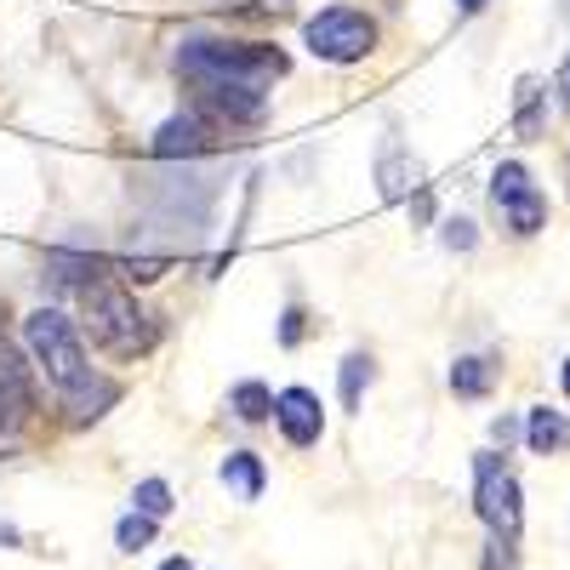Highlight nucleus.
Masks as SVG:
<instances>
[{"label": "nucleus", "instance_id": "nucleus-1", "mask_svg": "<svg viewBox=\"0 0 570 570\" xmlns=\"http://www.w3.org/2000/svg\"><path fill=\"white\" fill-rule=\"evenodd\" d=\"M285 69V52L279 46H263V40H217V35H183L177 46V75L183 80H223V86H252V91H268Z\"/></svg>", "mask_w": 570, "mask_h": 570}, {"label": "nucleus", "instance_id": "nucleus-2", "mask_svg": "<svg viewBox=\"0 0 570 570\" xmlns=\"http://www.w3.org/2000/svg\"><path fill=\"white\" fill-rule=\"evenodd\" d=\"M109 274H115V263H109ZM109 274H98V279L80 285V314H86L91 343H98L104 354L137 360L142 348L155 343V325H149V314L137 308V297L126 292L120 279H109Z\"/></svg>", "mask_w": 570, "mask_h": 570}, {"label": "nucleus", "instance_id": "nucleus-3", "mask_svg": "<svg viewBox=\"0 0 570 570\" xmlns=\"http://www.w3.org/2000/svg\"><path fill=\"white\" fill-rule=\"evenodd\" d=\"M23 343H29L35 365L46 371V383L63 394V405L98 383V371H91V360H86V337H80V325H75L69 314L35 308V314L23 320Z\"/></svg>", "mask_w": 570, "mask_h": 570}, {"label": "nucleus", "instance_id": "nucleus-4", "mask_svg": "<svg viewBox=\"0 0 570 570\" xmlns=\"http://www.w3.org/2000/svg\"><path fill=\"white\" fill-rule=\"evenodd\" d=\"M177 171H142L131 177V195L142 206H155L166 223H183V228H200L212 217V200H217V183L188 171V160H171Z\"/></svg>", "mask_w": 570, "mask_h": 570}, {"label": "nucleus", "instance_id": "nucleus-5", "mask_svg": "<svg viewBox=\"0 0 570 570\" xmlns=\"http://www.w3.org/2000/svg\"><path fill=\"white\" fill-rule=\"evenodd\" d=\"M473 508H480V519H485L497 537H513L519 542V531H525V497H519L513 468L497 451L473 456Z\"/></svg>", "mask_w": 570, "mask_h": 570}, {"label": "nucleus", "instance_id": "nucleus-6", "mask_svg": "<svg viewBox=\"0 0 570 570\" xmlns=\"http://www.w3.org/2000/svg\"><path fill=\"white\" fill-rule=\"evenodd\" d=\"M303 40H308V52L325 58V63H360L376 46V23L365 12H354V7H325L320 18H308Z\"/></svg>", "mask_w": 570, "mask_h": 570}, {"label": "nucleus", "instance_id": "nucleus-7", "mask_svg": "<svg viewBox=\"0 0 570 570\" xmlns=\"http://www.w3.org/2000/svg\"><path fill=\"white\" fill-rule=\"evenodd\" d=\"M491 200H497V212H502V223L513 234H537L548 223V195L531 183V171L519 166V160H502L491 171Z\"/></svg>", "mask_w": 570, "mask_h": 570}, {"label": "nucleus", "instance_id": "nucleus-8", "mask_svg": "<svg viewBox=\"0 0 570 570\" xmlns=\"http://www.w3.org/2000/svg\"><path fill=\"white\" fill-rule=\"evenodd\" d=\"M274 428L285 434V445H297V451L320 445V434H325V405H320V394H314V389H279V394H274Z\"/></svg>", "mask_w": 570, "mask_h": 570}, {"label": "nucleus", "instance_id": "nucleus-9", "mask_svg": "<svg viewBox=\"0 0 570 570\" xmlns=\"http://www.w3.org/2000/svg\"><path fill=\"white\" fill-rule=\"evenodd\" d=\"M217 126L206 120V115H195V109H188V115H171L160 131H155V155L171 166V160H200V155H212L217 149Z\"/></svg>", "mask_w": 570, "mask_h": 570}, {"label": "nucleus", "instance_id": "nucleus-10", "mask_svg": "<svg viewBox=\"0 0 570 570\" xmlns=\"http://www.w3.org/2000/svg\"><path fill=\"white\" fill-rule=\"evenodd\" d=\"M35 411V376L18 348L0 343V434H18Z\"/></svg>", "mask_w": 570, "mask_h": 570}, {"label": "nucleus", "instance_id": "nucleus-11", "mask_svg": "<svg viewBox=\"0 0 570 570\" xmlns=\"http://www.w3.org/2000/svg\"><path fill=\"white\" fill-rule=\"evenodd\" d=\"M217 473H223V485L240 502H263V491H268V468H263L257 451H228Z\"/></svg>", "mask_w": 570, "mask_h": 570}, {"label": "nucleus", "instance_id": "nucleus-12", "mask_svg": "<svg viewBox=\"0 0 570 570\" xmlns=\"http://www.w3.org/2000/svg\"><path fill=\"white\" fill-rule=\"evenodd\" d=\"M525 445H531L537 456H559V451H570V422H564V411L537 405V411L525 416Z\"/></svg>", "mask_w": 570, "mask_h": 570}, {"label": "nucleus", "instance_id": "nucleus-13", "mask_svg": "<svg viewBox=\"0 0 570 570\" xmlns=\"http://www.w3.org/2000/svg\"><path fill=\"white\" fill-rule=\"evenodd\" d=\"M491 383H497V365L480 360V354H468V360L451 365V394H456V400H485Z\"/></svg>", "mask_w": 570, "mask_h": 570}, {"label": "nucleus", "instance_id": "nucleus-14", "mask_svg": "<svg viewBox=\"0 0 570 570\" xmlns=\"http://www.w3.org/2000/svg\"><path fill=\"white\" fill-rule=\"evenodd\" d=\"M416 177H422V171H416V160H405L400 149H389V155H383V166H376V183H383V195H389V200L416 195V188H422Z\"/></svg>", "mask_w": 570, "mask_h": 570}, {"label": "nucleus", "instance_id": "nucleus-15", "mask_svg": "<svg viewBox=\"0 0 570 570\" xmlns=\"http://www.w3.org/2000/svg\"><path fill=\"white\" fill-rule=\"evenodd\" d=\"M228 411L240 422H274V394L263 383H234L228 389Z\"/></svg>", "mask_w": 570, "mask_h": 570}, {"label": "nucleus", "instance_id": "nucleus-16", "mask_svg": "<svg viewBox=\"0 0 570 570\" xmlns=\"http://www.w3.org/2000/svg\"><path fill=\"white\" fill-rule=\"evenodd\" d=\"M542 104H548V86L537 80V75H525L519 80V115H513V126H519V137H537L542 131Z\"/></svg>", "mask_w": 570, "mask_h": 570}, {"label": "nucleus", "instance_id": "nucleus-17", "mask_svg": "<svg viewBox=\"0 0 570 570\" xmlns=\"http://www.w3.org/2000/svg\"><path fill=\"white\" fill-rule=\"evenodd\" d=\"M155 537H160V519H155V513H142V508H131L120 525H115V548H120V553H142Z\"/></svg>", "mask_w": 570, "mask_h": 570}, {"label": "nucleus", "instance_id": "nucleus-18", "mask_svg": "<svg viewBox=\"0 0 570 570\" xmlns=\"http://www.w3.org/2000/svg\"><path fill=\"white\" fill-rule=\"evenodd\" d=\"M371 376H376L371 354H348V360H343V376H337V389H343V411H360V400H365V389H371Z\"/></svg>", "mask_w": 570, "mask_h": 570}, {"label": "nucleus", "instance_id": "nucleus-19", "mask_svg": "<svg viewBox=\"0 0 570 570\" xmlns=\"http://www.w3.org/2000/svg\"><path fill=\"white\" fill-rule=\"evenodd\" d=\"M131 508L155 513V519H166V513H171V485H166V480H137V491H131Z\"/></svg>", "mask_w": 570, "mask_h": 570}, {"label": "nucleus", "instance_id": "nucleus-20", "mask_svg": "<svg viewBox=\"0 0 570 570\" xmlns=\"http://www.w3.org/2000/svg\"><path fill=\"white\" fill-rule=\"evenodd\" d=\"M115 274H120L126 285H155V279L166 274V257H120Z\"/></svg>", "mask_w": 570, "mask_h": 570}, {"label": "nucleus", "instance_id": "nucleus-21", "mask_svg": "<svg viewBox=\"0 0 570 570\" xmlns=\"http://www.w3.org/2000/svg\"><path fill=\"white\" fill-rule=\"evenodd\" d=\"M485 570H519V553H513V537H497L491 531V542H485V559H480Z\"/></svg>", "mask_w": 570, "mask_h": 570}, {"label": "nucleus", "instance_id": "nucleus-22", "mask_svg": "<svg viewBox=\"0 0 570 570\" xmlns=\"http://www.w3.org/2000/svg\"><path fill=\"white\" fill-rule=\"evenodd\" d=\"M440 240H445L451 252H473V240H480V234H473L468 217H445V234H440Z\"/></svg>", "mask_w": 570, "mask_h": 570}, {"label": "nucleus", "instance_id": "nucleus-23", "mask_svg": "<svg viewBox=\"0 0 570 570\" xmlns=\"http://www.w3.org/2000/svg\"><path fill=\"white\" fill-rule=\"evenodd\" d=\"M303 331H308V314H303V308H285V320H279V343H285V348H297V343H303Z\"/></svg>", "mask_w": 570, "mask_h": 570}, {"label": "nucleus", "instance_id": "nucleus-24", "mask_svg": "<svg viewBox=\"0 0 570 570\" xmlns=\"http://www.w3.org/2000/svg\"><path fill=\"white\" fill-rule=\"evenodd\" d=\"M519 434H525V422H519V416H497V422H491V440H497V445H513Z\"/></svg>", "mask_w": 570, "mask_h": 570}, {"label": "nucleus", "instance_id": "nucleus-25", "mask_svg": "<svg viewBox=\"0 0 570 570\" xmlns=\"http://www.w3.org/2000/svg\"><path fill=\"white\" fill-rule=\"evenodd\" d=\"M0 548H23V531L18 525H0Z\"/></svg>", "mask_w": 570, "mask_h": 570}, {"label": "nucleus", "instance_id": "nucleus-26", "mask_svg": "<svg viewBox=\"0 0 570 570\" xmlns=\"http://www.w3.org/2000/svg\"><path fill=\"white\" fill-rule=\"evenodd\" d=\"M160 570H195V564H188V553H171V559H160Z\"/></svg>", "mask_w": 570, "mask_h": 570}, {"label": "nucleus", "instance_id": "nucleus-27", "mask_svg": "<svg viewBox=\"0 0 570 570\" xmlns=\"http://www.w3.org/2000/svg\"><path fill=\"white\" fill-rule=\"evenodd\" d=\"M456 12H468V18H473V12H485V0H456Z\"/></svg>", "mask_w": 570, "mask_h": 570}, {"label": "nucleus", "instance_id": "nucleus-28", "mask_svg": "<svg viewBox=\"0 0 570 570\" xmlns=\"http://www.w3.org/2000/svg\"><path fill=\"white\" fill-rule=\"evenodd\" d=\"M564 400H570V360H564Z\"/></svg>", "mask_w": 570, "mask_h": 570}]
</instances>
